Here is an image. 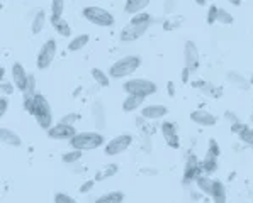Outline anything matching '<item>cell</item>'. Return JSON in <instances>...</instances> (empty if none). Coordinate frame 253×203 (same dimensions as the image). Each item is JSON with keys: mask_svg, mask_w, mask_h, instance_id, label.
Returning <instances> with one entry per match:
<instances>
[{"mask_svg": "<svg viewBox=\"0 0 253 203\" xmlns=\"http://www.w3.org/2000/svg\"><path fill=\"white\" fill-rule=\"evenodd\" d=\"M44 24H46V14H44V10H37L36 16H34L33 19V32L34 34H39L41 31H43Z\"/></svg>", "mask_w": 253, "mask_h": 203, "instance_id": "26", "label": "cell"}, {"mask_svg": "<svg viewBox=\"0 0 253 203\" xmlns=\"http://www.w3.org/2000/svg\"><path fill=\"white\" fill-rule=\"evenodd\" d=\"M2 92L7 95H10V94H14V87L10 83H2Z\"/></svg>", "mask_w": 253, "mask_h": 203, "instance_id": "46", "label": "cell"}, {"mask_svg": "<svg viewBox=\"0 0 253 203\" xmlns=\"http://www.w3.org/2000/svg\"><path fill=\"white\" fill-rule=\"evenodd\" d=\"M77 129L73 125H68V124H56L51 129H48V136L51 139H58V141H72L75 136H77Z\"/></svg>", "mask_w": 253, "mask_h": 203, "instance_id": "8", "label": "cell"}, {"mask_svg": "<svg viewBox=\"0 0 253 203\" xmlns=\"http://www.w3.org/2000/svg\"><path fill=\"white\" fill-rule=\"evenodd\" d=\"M240 141L243 144H247V146H252L253 147V129L248 127L247 130H243V132L240 134Z\"/></svg>", "mask_w": 253, "mask_h": 203, "instance_id": "37", "label": "cell"}, {"mask_svg": "<svg viewBox=\"0 0 253 203\" xmlns=\"http://www.w3.org/2000/svg\"><path fill=\"white\" fill-rule=\"evenodd\" d=\"M143 102H145L143 97H138V95H127L126 100L123 102L124 112H134V110H138L141 105H143Z\"/></svg>", "mask_w": 253, "mask_h": 203, "instance_id": "20", "label": "cell"}, {"mask_svg": "<svg viewBox=\"0 0 253 203\" xmlns=\"http://www.w3.org/2000/svg\"><path fill=\"white\" fill-rule=\"evenodd\" d=\"M93 183H95V181L93 180H89V181H85L84 185H82L80 188H78V191H80V193H89L90 190H92L93 188Z\"/></svg>", "mask_w": 253, "mask_h": 203, "instance_id": "43", "label": "cell"}, {"mask_svg": "<svg viewBox=\"0 0 253 203\" xmlns=\"http://www.w3.org/2000/svg\"><path fill=\"white\" fill-rule=\"evenodd\" d=\"M200 171V164L196 154H189L185 161V168H183V183H189L197 176V173Z\"/></svg>", "mask_w": 253, "mask_h": 203, "instance_id": "11", "label": "cell"}, {"mask_svg": "<svg viewBox=\"0 0 253 203\" xmlns=\"http://www.w3.org/2000/svg\"><path fill=\"white\" fill-rule=\"evenodd\" d=\"M194 2H196L197 5H206V3H207V0H194Z\"/></svg>", "mask_w": 253, "mask_h": 203, "instance_id": "51", "label": "cell"}, {"mask_svg": "<svg viewBox=\"0 0 253 203\" xmlns=\"http://www.w3.org/2000/svg\"><path fill=\"white\" fill-rule=\"evenodd\" d=\"M231 5H241V0H228Z\"/></svg>", "mask_w": 253, "mask_h": 203, "instance_id": "50", "label": "cell"}, {"mask_svg": "<svg viewBox=\"0 0 253 203\" xmlns=\"http://www.w3.org/2000/svg\"><path fill=\"white\" fill-rule=\"evenodd\" d=\"M190 71H192V70H189V68L183 66V70H182V81H183V83H189V75H190Z\"/></svg>", "mask_w": 253, "mask_h": 203, "instance_id": "47", "label": "cell"}, {"mask_svg": "<svg viewBox=\"0 0 253 203\" xmlns=\"http://www.w3.org/2000/svg\"><path fill=\"white\" fill-rule=\"evenodd\" d=\"M12 81L19 90H26V85H27V78H29V73H26L22 64L19 63H14L12 64Z\"/></svg>", "mask_w": 253, "mask_h": 203, "instance_id": "13", "label": "cell"}, {"mask_svg": "<svg viewBox=\"0 0 253 203\" xmlns=\"http://www.w3.org/2000/svg\"><path fill=\"white\" fill-rule=\"evenodd\" d=\"M217 22H221V24H233L235 22V17L231 16L230 12H226L224 9H219L217 10Z\"/></svg>", "mask_w": 253, "mask_h": 203, "instance_id": "34", "label": "cell"}, {"mask_svg": "<svg viewBox=\"0 0 253 203\" xmlns=\"http://www.w3.org/2000/svg\"><path fill=\"white\" fill-rule=\"evenodd\" d=\"M226 119H228V120H233V124L238 122L236 117H235V113H231V112H226Z\"/></svg>", "mask_w": 253, "mask_h": 203, "instance_id": "49", "label": "cell"}, {"mask_svg": "<svg viewBox=\"0 0 253 203\" xmlns=\"http://www.w3.org/2000/svg\"><path fill=\"white\" fill-rule=\"evenodd\" d=\"M148 22H151V16L146 12L136 14V16H133V19H131V24H148Z\"/></svg>", "mask_w": 253, "mask_h": 203, "instance_id": "36", "label": "cell"}, {"mask_svg": "<svg viewBox=\"0 0 253 203\" xmlns=\"http://www.w3.org/2000/svg\"><path fill=\"white\" fill-rule=\"evenodd\" d=\"M167 87H168V95H170V97H175V85H173L172 81H168Z\"/></svg>", "mask_w": 253, "mask_h": 203, "instance_id": "48", "label": "cell"}, {"mask_svg": "<svg viewBox=\"0 0 253 203\" xmlns=\"http://www.w3.org/2000/svg\"><path fill=\"white\" fill-rule=\"evenodd\" d=\"M34 119H36L37 125L41 129H51L53 127V112H51V107L48 103L46 97L44 95H37L34 98V112H33Z\"/></svg>", "mask_w": 253, "mask_h": 203, "instance_id": "2", "label": "cell"}, {"mask_svg": "<svg viewBox=\"0 0 253 203\" xmlns=\"http://www.w3.org/2000/svg\"><path fill=\"white\" fill-rule=\"evenodd\" d=\"M228 80H230L231 83L240 85V88H243V90H247V88H248V81L245 80L241 75H238L236 71H230V73H228Z\"/></svg>", "mask_w": 253, "mask_h": 203, "instance_id": "31", "label": "cell"}, {"mask_svg": "<svg viewBox=\"0 0 253 203\" xmlns=\"http://www.w3.org/2000/svg\"><path fill=\"white\" fill-rule=\"evenodd\" d=\"M150 24H127L126 27H124L123 31H121V41H134L138 39V37H141L145 32H146L148 29H150Z\"/></svg>", "mask_w": 253, "mask_h": 203, "instance_id": "9", "label": "cell"}, {"mask_svg": "<svg viewBox=\"0 0 253 203\" xmlns=\"http://www.w3.org/2000/svg\"><path fill=\"white\" fill-rule=\"evenodd\" d=\"M211 198H213V203H226L228 202L226 188H224V185L221 183L219 180H214L213 191H211Z\"/></svg>", "mask_w": 253, "mask_h": 203, "instance_id": "18", "label": "cell"}, {"mask_svg": "<svg viewBox=\"0 0 253 203\" xmlns=\"http://www.w3.org/2000/svg\"><path fill=\"white\" fill-rule=\"evenodd\" d=\"M150 2L151 0H127L126 5H124V12L136 16V14L145 12V9L150 5Z\"/></svg>", "mask_w": 253, "mask_h": 203, "instance_id": "17", "label": "cell"}, {"mask_svg": "<svg viewBox=\"0 0 253 203\" xmlns=\"http://www.w3.org/2000/svg\"><path fill=\"white\" fill-rule=\"evenodd\" d=\"M34 98H36V95H26L24 94V109H26L29 113L34 112Z\"/></svg>", "mask_w": 253, "mask_h": 203, "instance_id": "39", "label": "cell"}, {"mask_svg": "<svg viewBox=\"0 0 253 203\" xmlns=\"http://www.w3.org/2000/svg\"><path fill=\"white\" fill-rule=\"evenodd\" d=\"M219 154H221V149H219V146H217L216 139H211V141H209V147H207L206 156H209V157H214V159H217V157H219Z\"/></svg>", "mask_w": 253, "mask_h": 203, "instance_id": "33", "label": "cell"}, {"mask_svg": "<svg viewBox=\"0 0 253 203\" xmlns=\"http://www.w3.org/2000/svg\"><path fill=\"white\" fill-rule=\"evenodd\" d=\"M140 66H141L140 56H124V58H121V60H117L116 63L110 66L109 77L121 80V78H126V77H129V75H133Z\"/></svg>", "mask_w": 253, "mask_h": 203, "instance_id": "1", "label": "cell"}, {"mask_svg": "<svg viewBox=\"0 0 253 203\" xmlns=\"http://www.w3.org/2000/svg\"><path fill=\"white\" fill-rule=\"evenodd\" d=\"M194 87H200V92H202L204 95H209V97H221V90L217 87H214V85L211 83H206V81H196L194 83Z\"/></svg>", "mask_w": 253, "mask_h": 203, "instance_id": "23", "label": "cell"}, {"mask_svg": "<svg viewBox=\"0 0 253 203\" xmlns=\"http://www.w3.org/2000/svg\"><path fill=\"white\" fill-rule=\"evenodd\" d=\"M183 63H185V68H189V70H196L197 64H199V49H197V44L194 41H185Z\"/></svg>", "mask_w": 253, "mask_h": 203, "instance_id": "10", "label": "cell"}, {"mask_svg": "<svg viewBox=\"0 0 253 203\" xmlns=\"http://www.w3.org/2000/svg\"><path fill=\"white\" fill-rule=\"evenodd\" d=\"M196 185L204 195H209L211 197V191H213V185H214V180H211L207 174H200V176L196 178Z\"/></svg>", "mask_w": 253, "mask_h": 203, "instance_id": "21", "label": "cell"}, {"mask_svg": "<svg viewBox=\"0 0 253 203\" xmlns=\"http://www.w3.org/2000/svg\"><path fill=\"white\" fill-rule=\"evenodd\" d=\"M82 153H84V151L73 149V151H70V153L63 154V163H67V164L77 163V161H80V157H82Z\"/></svg>", "mask_w": 253, "mask_h": 203, "instance_id": "32", "label": "cell"}, {"mask_svg": "<svg viewBox=\"0 0 253 203\" xmlns=\"http://www.w3.org/2000/svg\"><path fill=\"white\" fill-rule=\"evenodd\" d=\"M217 10H219V7L217 5H211L209 7V10H207V24L217 22Z\"/></svg>", "mask_w": 253, "mask_h": 203, "instance_id": "38", "label": "cell"}, {"mask_svg": "<svg viewBox=\"0 0 253 203\" xmlns=\"http://www.w3.org/2000/svg\"><path fill=\"white\" fill-rule=\"evenodd\" d=\"M162 134H163L165 141L168 142L170 147L177 149V147L180 146L179 136H177V125H175V124H172V122H163V125H162Z\"/></svg>", "mask_w": 253, "mask_h": 203, "instance_id": "14", "label": "cell"}, {"mask_svg": "<svg viewBox=\"0 0 253 203\" xmlns=\"http://www.w3.org/2000/svg\"><path fill=\"white\" fill-rule=\"evenodd\" d=\"M175 7H177V0H167V2H165V10H167V12H173Z\"/></svg>", "mask_w": 253, "mask_h": 203, "instance_id": "45", "label": "cell"}, {"mask_svg": "<svg viewBox=\"0 0 253 203\" xmlns=\"http://www.w3.org/2000/svg\"><path fill=\"white\" fill-rule=\"evenodd\" d=\"M65 10V0H53L51 2V17L53 19H61Z\"/></svg>", "mask_w": 253, "mask_h": 203, "instance_id": "30", "label": "cell"}, {"mask_svg": "<svg viewBox=\"0 0 253 203\" xmlns=\"http://www.w3.org/2000/svg\"><path fill=\"white\" fill-rule=\"evenodd\" d=\"M117 173V164H109V166H104L102 170L97 173V176H95V180L97 181H100V180H107V178H110V176H114V174Z\"/></svg>", "mask_w": 253, "mask_h": 203, "instance_id": "29", "label": "cell"}, {"mask_svg": "<svg viewBox=\"0 0 253 203\" xmlns=\"http://www.w3.org/2000/svg\"><path fill=\"white\" fill-rule=\"evenodd\" d=\"M124 92L127 95H138V97H150V95L157 94V85L145 78H131L124 83Z\"/></svg>", "mask_w": 253, "mask_h": 203, "instance_id": "4", "label": "cell"}, {"mask_svg": "<svg viewBox=\"0 0 253 203\" xmlns=\"http://www.w3.org/2000/svg\"><path fill=\"white\" fill-rule=\"evenodd\" d=\"M84 17L89 22L100 27H110L114 24V16L109 10L102 9V7H85Z\"/></svg>", "mask_w": 253, "mask_h": 203, "instance_id": "5", "label": "cell"}, {"mask_svg": "<svg viewBox=\"0 0 253 203\" xmlns=\"http://www.w3.org/2000/svg\"><path fill=\"white\" fill-rule=\"evenodd\" d=\"M54 203H78V202L67 193H56L54 195Z\"/></svg>", "mask_w": 253, "mask_h": 203, "instance_id": "40", "label": "cell"}, {"mask_svg": "<svg viewBox=\"0 0 253 203\" xmlns=\"http://www.w3.org/2000/svg\"><path fill=\"white\" fill-rule=\"evenodd\" d=\"M89 39L90 37L87 36V34H80V36H77V37H73V39L70 41V44H68V49L70 51H80L82 47H85L87 44H89Z\"/></svg>", "mask_w": 253, "mask_h": 203, "instance_id": "25", "label": "cell"}, {"mask_svg": "<svg viewBox=\"0 0 253 203\" xmlns=\"http://www.w3.org/2000/svg\"><path fill=\"white\" fill-rule=\"evenodd\" d=\"M51 24H53V27L56 29V32L61 34L63 37H68L72 34L70 26H68V22L63 19V17H61V19H53V17H51Z\"/></svg>", "mask_w": 253, "mask_h": 203, "instance_id": "24", "label": "cell"}, {"mask_svg": "<svg viewBox=\"0 0 253 203\" xmlns=\"http://www.w3.org/2000/svg\"><path fill=\"white\" fill-rule=\"evenodd\" d=\"M200 170L204 171V174H207V176H209L211 173H214V171L217 170V159L206 156V157H204L202 163H200Z\"/></svg>", "mask_w": 253, "mask_h": 203, "instance_id": "27", "label": "cell"}, {"mask_svg": "<svg viewBox=\"0 0 253 203\" xmlns=\"http://www.w3.org/2000/svg\"><path fill=\"white\" fill-rule=\"evenodd\" d=\"M106 142L102 134L99 132H78L73 139L70 141L72 147L78 151H92L100 147L102 144Z\"/></svg>", "mask_w": 253, "mask_h": 203, "instance_id": "3", "label": "cell"}, {"mask_svg": "<svg viewBox=\"0 0 253 203\" xmlns=\"http://www.w3.org/2000/svg\"><path fill=\"white\" fill-rule=\"evenodd\" d=\"M252 2H253V0H252Z\"/></svg>", "mask_w": 253, "mask_h": 203, "instance_id": "53", "label": "cell"}, {"mask_svg": "<svg viewBox=\"0 0 253 203\" xmlns=\"http://www.w3.org/2000/svg\"><path fill=\"white\" fill-rule=\"evenodd\" d=\"M54 56H56V41L48 39L46 43L41 46V51L37 53L36 66L39 68V70H46L54 61Z\"/></svg>", "mask_w": 253, "mask_h": 203, "instance_id": "6", "label": "cell"}, {"mask_svg": "<svg viewBox=\"0 0 253 203\" xmlns=\"http://www.w3.org/2000/svg\"><path fill=\"white\" fill-rule=\"evenodd\" d=\"M92 78L100 85V87H109V83H110V77L104 73L102 70H99V68H93L92 70Z\"/></svg>", "mask_w": 253, "mask_h": 203, "instance_id": "28", "label": "cell"}, {"mask_svg": "<svg viewBox=\"0 0 253 203\" xmlns=\"http://www.w3.org/2000/svg\"><path fill=\"white\" fill-rule=\"evenodd\" d=\"M92 122L97 129L106 127V110H104L102 100H95L92 103Z\"/></svg>", "mask_w": 253, "mask_h": 203, "instance_id": "15", "label": "cell"}, {"mask_svg": "<svg viewBox=\"0 0 253 203\" xmlns=\"http://www.w3.org/2000/svg\"><path fill=\"white\" fill-rule=\"evenodd\" d=\"M167 113H168V109L165 105H150V107H145L143 112H141V117H143V119L157 120L165 117Z\"/></svg>", "mask_w": 253, "mask_h": 203, "instance_id": "16", "label": "cell"}, {"mask_svg": "<svg viewBox=\"0 0 253 203\" xmlns=\"http://www.w3.org/2000/svg\"><path fill=\"white\" fill-rule=\"evenodd\" d=\"M24 94L26 95H36V78H34L33 73H29V78H27V85H26Z\"/></svg>", "mask_w": 253, "mask_h": 203, "instance_id": "35", "label": "cell"}, {"mask_svg": "<svg viewBox=\"0 0 253 203\" xmlns=\"http://www.w3.org/2000/svg\"><path fill=\"white\" fill-rule=\"evenodd\" d=\"M0 105H2V107H0V117H2V115H5V112H7V107H9V100H7L5 97H2V98H0Z\"/></svg>", "mask_w": 253, "mask_h": 203, "instance_id": "44", "label": "cell"}, {"mask_svg": "<svg viewBox=\"0 0 253 203\" xmlns=\"http://www.w3.org/2000/svg\"><path fill=\"white\" fill-rule=\"evenodd\" d=\"M248 129V125H245L243 122H235V124H231V132H235V134H238L240 136L243 130H247Z\"/></svg>", "mask_w": 253, "mask_h": 203, "instance_id": "41", "label": "cell"}, {"mask_svg": "<svg viewBox=\"0 0 253 203\" xmlns=\"http://www.w3.org/2000/svg\"><path fill=\"white\" fill-rule=\"evenodd\" d=\"M250 120H252V122H253V113H252V117H250Z\"/></svg>", "mask_w": 253, "mask_h": 203, "instance_id": "52", "label": "cell"}, {"mask_svg": "<svg viewBox=\"0 0 253 203\" xmlns=\"http://www.w3.org/2000/svg\"><path fill=\"white\" fill-rule=\"evenodd\" d=\"M0 139H2L3 144H7V146H12V147H20V144H22L20 137L17 136L16 132H12L10 129H5V127H2V129H0Z\"/></svg>", "mask_w": 253, "mask_h": 203, "instance_id": "19", "label": "cell"}, {"mask_svg": "<svg viewBox=\"0 0 253 203\" xmlns=\"http://www.w3.org/2000/svg\"><path fill=\"white\" fill-rule=\"evenodd\" d=\"M131 142H133V137H131L129 134H121V136L110 139L109 142L106 144V149L104 151H106L107 156H117V154L124 153V151L131 146Z\"/></svg>", "mask_w": 253, "mask_h": 203, "instance_id": "7", "label": "cell"}, {"mask_svg": "<svg viewBox=\"0 0 253 203\" xmlns=\"http://www.w3.org/2000/svg\"><path fill=\"white\" fill-rule=\"evenodd\" d=\"M124 202V193L121 191H109V193L102 195L95 200V203H123Z\"/></svg>", "mask_w": 253, "mask_h": 203, "instance_id": "22", "label": "cell"}, {"mask_svg": "<svg viewBox=\"0 0 253 203\" xmlns=\"http://www.w3.org/2000/svg\"><path fill=\"white\" fill-rule=\"evenodd\" d=\"M190 120L202 127H213L216 125L217 122L216 115H213V113L207 112V110H194V112L190 113Z\"/></svg>", "mask_w": 253, "mask_h": 203, "instance_id": "12", "label": "cell"}, {"mask_svg": "<svg viewBox=\"0 0 253 203\" xmlns=\"http://www.w3.org/2000/svg\"><path fill=\"white\" fill-rule=\"evenodd\" d=\"M78 120V115L77 113H67V115L61 119V124H68V125H73L75 122Z\"/></svg>", "mask_w": 253, "mask_h": 203, "instance_id": "42", "label": "cell"}]
</instances>
